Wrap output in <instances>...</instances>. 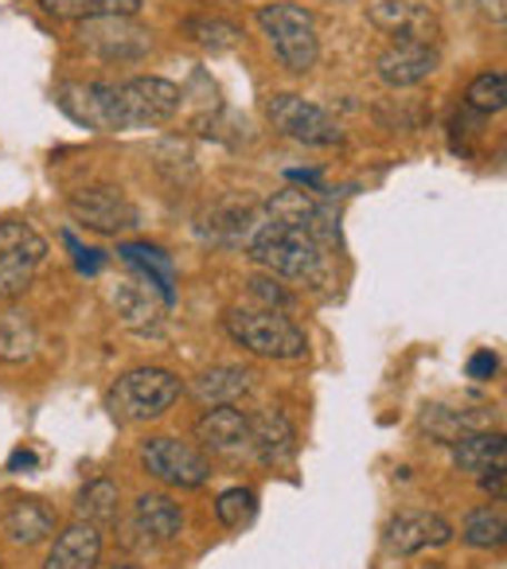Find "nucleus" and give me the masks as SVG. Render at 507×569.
Segmentation results:
<instances>
[{
	"label": "nucleus",
	"instance_id": "obj_9",
	"mask_svg": "<svg viewBox=\"0 0 507 569\" xmlns=\"http://www.w3.org/2000/svg\"><path fill=\"white\" fill-rule=\"evenodd\" d=\"M141 468L152 480L168 483V488H180V491H196L211 480V460H207L196 445L180 441V437H145Z\"/></svg>",
	"mask_w": 507,
	"mask_h": 569
},
{
	"label": "nucleus",
	"instance_id": "obj_15",
	"mask_svg": "<svg viewBox=\"0 0 507 569\" xmlns=\"http://www.w3.org/2000/svg\"><path fill=\"white\" fill-rule=\"evenodd\" d=\"M250 452L266 468H281L297 457V429L281 410H266L250 418Z\"/></svg>",
	"mask_w": 507,
	"mask_h": 569
},
{
	"label": "nucleus",
	"instance_id": "obj_18",
	"mask_svg": "<svg viewBox=\"0 0 507 569\" xmlns=\"http://www.w3.org/2000/svg\"><path fill=\"white\" fill-rule=\"evenodd\" d=\"M118 253H121V261H126V266L137 269V277H141V281H149L152 289H157L160 301L172 309V305H176V261L168 258L160 246H145V242H121Z\"/></svg>",
	"mask_w": 507,
	"mask_h": 569
},
{
	"label": "nucleus",
	"instance_id": "obj_30",
	"mask_svg": "<svg viewBox=\"0 0 507 569\" xmlns=\"http://www.w3.org/2000/svg\"><path fill=\"white\" fill-rule=\"evenodd\" d=\"M215 515H219V522L230 530L250 527L254 515H258V496H254L250 488H227L215 499Z\"/></svg>",
	"mask_w": 507,
	"mask_h": 569
},
{
	"label": "nucleus",
	"instance_id": "obj_13",
	"mask_svg": "<svg viewBox=\"0 0 507 569\" xmlns=\"http://www.w3.org/2000/svg\"><path fill=\"white\" fill-rule=\"evenodd\" d=\"M113 309H118V320L129 328L133 336H165V312L168 305L160 301V293L141 277H129L113 289Z\"/></svg>",
	"mask_w": 507,
	"mask_h": 569
},
{
	"label": "nucleus",
	"instance_id": "obj_35",
	"mask_svg": "<svg viewBox=\"0 0 507 569\" xmlns=\"http://www.w3.org/2000/svg\"><path fill=\"white\" fill-rule=\"evenodd\" d=\"M67 246L74 250V261H79V273H98V269H102V250H87V246L74 242V234H67Z\"/></svg>",
	"mask_w": 507,
	"mask_h": 569
},
{
	"label": "nucleus",
	"instance_id": "obj_39",
	"mask_svg": "<svg viewBox=\"0 0 507 569\" xmlns=\"http://www.w3.org/2000/svg\"><path fill=\"white\" fill-rule=\"evenodd\" d=\"M118 569H137V566H118Z\"/></svg>",
	"mask_w": 507,
	"mask_h": 569
},
{
	"label": "nucleus",
	"instance_id": "obj_22",
	"mask_svg": "<svg viewBox=\"0 0 507 569\" xmlns=\"http://www.w3.org/2000/svg\"><path fill=\"white\" fill-rule=\"evenodd\" d=\"M4 535L17 546H40L56 535V515L40 503V499H12L4 519H0Z\"/></svg>",
	"mask_w": 507,
	"mask_h": 569
},
{
	"label": "nucleus",
	"instance_id": "obj_7",
	"mask_svg": "<svg viewBox=\"0 0 507 569\" xmlns=\"http://www.w3.org/2000/svg\"><path fill=\"white\" fill-rule=\"evenodd\" d=\"M266 121L281 137L305 144V149H336L344 144V126L325 106L309 102L301 94H270L266 98Z\"/></svg>",
	"mask_w": 507,
	"mask_h": 569
},
{
	"label": "nucleus",
	"instance_id": "obj_10",
	"mask_svg": "<svg viewBox=\"0 0 507 569\" xmlns=\"http://www.w3.org/2000/svg\"><path fill=\"white\" fill-rule=\"evenodd\" d=\"M79 40L87 51H95L106 63H137L149 56L152 32L137 24V17H102V20H82Z\"/></svg>",
	"mask_w": 507,
	"mask_h": 569
},
{
	"label": "nucleus",
	"instance_id": "obj_14",
	"mask_svg": "<svg viewBox=\"0 0 507 569\" xmlns=\"http://www.w3.org/2000/svg\"><path fill=\"white\" fill-rule=\"evenodd\" d=\"M196 441L215 457H238L250 449V413L235 410V406H211L196 421Z\"/></svg>",
	"mask_w": 507,
	"mask_h": 569
},
{
	"label": "nucleus",
	"instance_id": "obj_5",
	"mask_svg": "<svg viewBox=\"0 0 507 569\" xmlns=\"http://www.w3.org/2000/svg\"><path fill=\"white\" fill-rule=\"evenodd\" d=\"M180 379L165 367H133L126 371L106 395V410L113 413V421L121 426H141V421H157L180 398Z\"/></svg>",
	"mask_w": 507,
	"mask_h": 569
},
{
	"label": "nucleus",
	"instance_id": "obj_3",
	"mask_svg": "<svg viewBox=\"0 0 507 569\" xmlns=\"http://www.w3.org/2000/svg\"><path fill=\"white\" fill-rule=\"evenodd\" d=\"M262 36L270 40L278 63L289 74H309L320 59V32H317V12L294 4V0H274L254 12Z\"/></svg>",
	"mask_w": 507,
	"mask_h": 569
},
{
	"label": "nucleus",
	"instance_id": "obj_6",
	"mask_svg": "<svg viewBox=\"0 0 507 569\" xmlns=\"http://www.w3.org/2000/svg\"><path fill=\"white\" fill-rule=\"evenodd\" d=\"M48 258V242L28 219H0V301L9 305L32 289Z\"/></svg>",
	"mask_w": 507,
	"mask_h": 569
},
{
	"label": "nucleus",
	"instance_id": "obj_2",
	"mask_svg": "<svg viewBox=\"0 0 507 569\" xmlns=\"http://www.w3.org/2000/svg\"><path fill=\"white\" fill-rule=\"evenodd\" d=\"M246 258L262 266L270 277L317 284L325 277V246L312 230L281 219H262L246 234Z\"/></svg>",
	"mask_w": 507,
	"mask_h": 569
},
{
	"label": "nucleus",
	"instance_id": "obj_37",
	"mask_svg": "<svg viewBox=\"0 0 507 569\" xmlns=\"http://www.w3.org/2000/svg\"><path fill=\"white\" fill-rule=\"evenodd\" d=\"M480 12L488 20H496V28H504V17H507V12H504V0H480Z\"/></svg>",
	"mask_w": 507,
	"mask_h": 569
},
{
	"label": "nucleus",
	"instance_id": "obj_12",
	"mask_svg": "<svg viewBox=\"0 0 507 569\" xmlns=\"http://www.w3.org/2000/svg\"><path fill=\"white\" fill-rule=\"evenodd\" d=\"M382 542H387V550L410 558V553L434 550V546H449L453 527H449V519H441L437 511H398L395 519L387 522Z\"/></svg>",
	"mask_w": 507,
	"mask_h": 569
},
{
	"label": "nucleus",
	"instance_id": "obj_21",
	"mask_svg": "<svg viewBox=\"0 0 507 569\" xmlns=\"http://www.w3.org/2000/svg\"><path fill=\"white\" fill-rule=\"evenodd\" d=\"M367 17H371V24L379 28V32L395 36V40H426L429 43L426 24H434V17L421 9L418 0H379V4L367 9Z\"/></svg>",
	"mask_w": 507,
	"mask_h": 569
},
{
	"label": "nucleus",
	"instance_id": "obj_20",
	"mask_svg": "<svg viewBox=\"0 0 507 569\" xmlns=\"http://www.w3.org/2000/svg\"><path fill=\"white\" fill-rule=\"evenodd\" d=\"M449 449H453V468L468 476H480L507 460V441L499 429H476V433L457 437Z\"/></svg>",
	"mask_w": 507,
	"mask_h": 569
},
{
	"label": "nucleus",
	"instance_id": "obj_32",
	"mask_svg": "<svg viewBox=\"0 0 507 569\" xmlns=\"http://www.w3.org/2000/svg\"><path fill=\"white\" fill-rule=\"evenodd\" d=\"M145 0H87V17L82 20H102V17H141Z\"/></svg>",
	"mask_w": 507,
	"mask_h": 569
},
{
	"label": "nucleus",
	"instance_id": "obj_31",
	"mask_svg": "<svg viewBox=\"0 0 507 569\" xmlns=\"http://www.w3.org/2000/svg\"><path fill=\"white\" fill-rule=\"evenodd\" d=\"M250 297L258 301V309H274V312H281V309H289L294 305V297L281 289V281L278 277H270V273H258V277H250Z\"/></svg>",
	"mask_w": 507,
	"mask_h": 569
},
{
	"label": "nucleus",
	"instance_id": "obj_23",
	"mask_svg": "<svg viewBox=\"0 0 507 569\" xmlns=\"http://www.w3.org/2000/svg\"><path fill=\"white\" fill-rule=\"evenodd\" d=\"M40 348V328L28 309H4L0 312V363H28Z\"/></svg>",
	"mask_w": 507,
	"mask_h": 569
},
{
	"label": "nucleus",
	"instance_id": "obj_24",
	"mask_svg": "<svg viewBox=\"0 0 507 569\" xmlns=\"http://www.w3.org/2000/svg\"><path fill=\"white\" fill-rule=\"evenodd\" d=\"M180 32L188 36V43H196L199 51H211V56H222V51H235L242 43V28L227 17H183L180 20Z\"/></svg>",
	"mask_w": 507,
	"mask_h": 569
},
{
	"label": "nucleus",
	"instance_id": "obj_8",
	"mask_svg": "<svg viewBox=\"0 0 507 569\" xmlns=\"http://www.w3.org/2000/svg\"><path fill=\"white\" fill-rule=\"evenodd\" d=\"M67 214L71 222H79L82 230L102 238H121L129 230L141 227V211L137 203L113 183H87V188H74L67 196Z\"/></svg>",
	"mask_w": 507,
	"mask_h": 569
},
{
	"label": "nucleus",
	"instance_id": "obj_38",
	"mask_svg": "<svg viewBox=\"0 0 507 569\" xmlns=\"http://www.w3.org/2000/svg\"><path fill=\"white\" fill-rule=\"evenodd\" d=\"M20 468H36V452H28V449L12 452V460H9V472H20Z\"/></svg>",
	"mask_w": 507,
	"mask_h": 569
},
{
	"label": "nucleus",
	"instance_id": "obj_28",
	"mask_svg": "<svg viewBox=\"0 0 507 569\" xmlns=\"http://www.w3.org/2000/svg\"><path fill=\"white\" fill-rule=\"evenodd\" d=\"M270 219H281V222H294V227L312 230V222L320 219V203L312 199V191L286 188L281 196L270 199Z\"/></svg>",
	"mask_w": 507,
	"mask_h": 569
},
{
	"label": "nucleus",
	"instance_id": "obj_1",
	"mask_svg": "<svg viewBox=\"0 0 507 569\" xmlns=\"http://www.w3.org/2000/svg\"><path fill=\"white\" fill-rule=\"evenodd\" d=\"M59 110L95 133L157 129L180 113L183 90L160 74H137L121 82H59Z\"/></svg>",
	"mask_w": 507,
	"mask_h": 569
},
{
	"label": "nucleus",
	"instance_id": "obj_27",
	"mask_svg": "<svg viewBox=\"0 0 507 569\" xmlns=\"http://www.w3.org/2000/svg\"><path fill=\"white\" fill-rule=\"evenodd\" d=\"M465 106L473 113H484V118H491V113H504V106H507V74L504 71L476 74V79L468 82V90H465Z\"/></svg>",
	"mask_w": 507,
	"mask_h": 569
},
{
	"label": "nucleus",
	"instance_id": "obj_25",
	"mask_svg": "<svg viewBox=\"0 0 507 569\" xmlns=\"http://www.w3.org/2000/svg\"><path fill=\"white\" fill-rule=\"evenodd\" d=\"M488 426H491L488 410L484 413H457V410H445V406H429V410L421 413V429L441 445H453L457 437L476 433V429H488Z\"/></svg>",
	"mask_w": 507,
	"mask_h": 569
},
{
	"label": "nucleus",
	"instance_id": "obj_29",
	"mask_svg": "<svg viewBox=\"0 0 507 569\" xmlns=\"http://www.w3.org/2000/svg\"><path fill=\"white\" fill-rule=\"evenodd\" d=\"M504 511L499 507H480V511H468L465 519V542L476 550H499L504 546Z\"/></svg>",
	"mask_w": 507,
	"mask_h": 569
},
{
	"label": "nucleus",
	"instance_id": "obj_26",
	"mask_svg": "<svg viewBox=\"0 0 507 569\" xmlns=\"http://www.w3.org/2000/svg\"><path fill=\"white\" fill-rule=\"evenodd\" d=\"M118 503H121L118 483H113L110 476H98V480H90L87 488L79 491V503H74V511H79L82 522L106 527V522L118 519Z\"/></svg>",
	"mask_w": 507,
	"mask_h": 569
},
{
	"label": "nucleus",
	"instance_id": "obj_33",
	"mask_svg": "<svg viewBox=\"0 0 507 569\" xmlns=\"http://www.w3.org/2000/svg\"><path fill=\"white\" fill-rule=\"evenodd\" d=\"M40 12L51 20H74V24H82L87 0H40Z\"/></svg>",
	"mask_w": 507,
	"mask_h": 569
},
{
	"label": "nucleus",
	"instance_id": "obj_16",
	"mask_svg": "<svg viewBox=\"0 0 507 569\" xmlns=\"http://www.w3.org/2000/svg\"><path fill=\"white\" fill-rule=\"evenodd\" d=\"M102 561V527L95 522H71L43 558V569H98Z\"/></svg>",
	"mask_w": 507,
	"mask_h": 569
},
{
	"label": "nucleus",
	"instance_id": "obj_11",
	"mask_svg": "<svg viewBox=\"0 0 507 569\" xmlns=\"http://www.w3.org/2000/svg\"><path fill=\"white\" fill-rule=\"evenodd\" d=\"M437 63H441V56H437L434 43L395 40L390 48L379 51V59H375V79H379L387 90H410V87H421V82L437 71Z\"/></svg>",
	"mask_w": 507,
	"mask_h": 569
},
{
	"label": "nucleus",
	"instance_id": "obj_19",
	"mask_svg": "<svg viewBox=\"0 0 507 569\" xmlns=\"http://www.w3.org/2000/svg\"><path fill=\"white\" fill-rule=\"evenodd\" d=\"M250 387H254V375L246 371V367L222 363V367H211V371L196 375L188 390L199 406H235L250 395Z\"/></svg>",
	"mask_w": 507,
	"mask_h": 569
},
{
	"label": "nucleus",
	"instance_id": "obj_36",
	"mask_svg": "<svg viewBox=\"0 0 507 569\" xmlns=\"http://www.w3.org/2000/svg\"><path fill=\"white\" fill-rule=\"evenodd\" d=\"M480 488L488 491V496H496V503H499V499H504V465L480 472Z\"/></svg>",
	"mask_w": 507,
	"mask_h": 569
},
{
	"label": "nucleus",
	"instance_id": "obj_34",
	"mask_svg": "<svg viewBox=\"0 0 507 569\" xmlns=\"http://www.w3.org/2000/svg\"><path fill=\"white\" fill-rule=\"evenodd\" d=\"M496 371H499V359L491 356V351H476V356L468 359V379H476V382H488Z\"/></svg>",
	"mask_w": 507,
	"mask_h": 569
},
{
	"label": "nucleus",
	"instance_id": "obj_4",
	"mask_svg": "<svg viewBox=\"0 0 507 569\" xmlns=\"http://www.w3.org/2000/svg\"><path fill=\"white\" fill-rule=\"evenodd\" d=\"M222 328L227 336L238 343L242 351L258 359H301L309 351V336L305 328H297L286 312H274V309H230L222 317Z\"/></svg>",
	"mask_w": 507,
	"mask_h": 569
},
{
	"label": "nucleus",
	"instance_id": "obj_17",
	"mask_svg": "<svg viewBox=\"0 0 507 569\" xmlns=\"http://www.w3.org/2000/svg\"><path fill=\"white\" fill-rule=\"evenodd\" d=\"M133 530L152 546L176 542L183 535V507L172 496H141L133 503Z\"/></svg>",
	"mask_w": 507,
	"mask_h": 569
}]
</instances>
